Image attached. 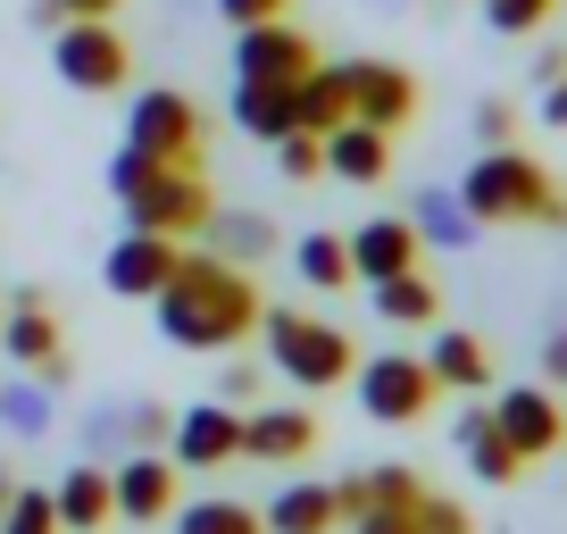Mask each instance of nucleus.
I'll return each mask as SVG.
<instances>
[{
  "mask_svg": "<svg viewBox=\"0 0 567 534\" xmlns=\"http://www.w3.org/2000/svg\"><path fill=\"white\" fill-rule=\"evenodd\" d=\"M259 384H267V368H226V392H217V401L243 410V401H259Z\"/></svg>",
  "mask_w": 567,
  "mask_h": 534,
  "instance_id": "41",
  "label": "nucleus"
},
{
  "mask_svg": "<svg viewBox=\"0 0 567 534\" xmlns=\"http://www.w3.org/2000/svg\"><path fill=\"white\" fill-rule=\"evenodd\" d=\"M125 434H134V451H167V434H176V410L142 401V410H125Z\"/></svg>",
  "mask_w": 567,
  "mask_h": 534,
  "instance_id": "35",
  "label": "nucleus"
},
{
  "mask_svg": "<svg viewBox=\"0 0 567 534\" xmlns=\"http://www.w3.org/2000/svg\"><path fill=\"white\" fill-rule=\"evenodd\" d=\"M543 125H567V75H550V84H543Z\"/></svg>",
  "mask_w": 567,
  "mask_h": 534,
  "instance_id": "42",
  "label": "nucleus"
},
{
  "mask_svg": "<svg viewBox=\"0 0 567 534\" xmlns=\"http://www.w3.org/2000/svg\"><path fill=\"white\" fill-rule=\"evenodd\" d=\"M292 267H301V285H309V292H342V285H359V276H351V243H342L334 226L301 234V243H292Z\"/></svg>",
  "mask_w": 567,
  "mask_h": 534,
  "instance_id": "25",
  "label": "nucleus"
},
{
  "mask_svg": "<svg viewBox=\"0 0 567 534\" xmlns=\"http://www.w3.org/2000/svg\"><path fill=\"white\" fill-rule=\"evenodd\" d=\"M125 0H34V25L42 34H59V25H75V18H117Z\"/></svg>",
  "mask_w": 567,
  "mask_h": 534,
  "instance_id": "34",
  "label": "nucleus"
},
{
  "mask_svg": "<svg viewBox=\"0 0 567 534\" xmlns=\"http://www.w3.org/2000/svg\"><path fill=\"white\" fill-rule=\"evenodd\" d=\"M217 217V193H209V160L200 167H151V176L125 193V226L142 234H167V243H193V234H209Z\"/></svg>",
  "mask_w": 567,
  "mask_h": 534,
  "instance_id": "4",
  "label": "nucleus"
},
{
  "mask_svg": "<svg viewBox=\"0 0 567 534\" xmlns=\"http://www.w3.org/2000/svg\"><path fill=\"white\" fill-rule=\"evenodd\" d=\"M476 9H484V25H493V34H543V18H550V9H559V0H476Z\"/></svg>",
  "mask_w": 567,
  "mask_h": 534,
  "instance_id": "31",
  "label": "nucleus"
},
{
  "mask_svg": "<svg viewBox=\"0 0 567 534\" xmlns=\"http://www.w3.org/2000/svg\"><path fill=\"white\" fill-rule=\"evenodd\" d=\"M359 410L375 418V427H417L434 401H443V384L425 376V359H409V351H375V359H359Z\"/></svg>",
  "mask_w": 567,
  "mask_h": 534,
  "instance_id": "7",
  "label": "nucleus"
},
{
  "mask_svg": "<svg viewBox=\"0 0 567 534\" xmlns=\"http://www.w3.org/2000/svg\"><path fill=\"white\" fill-rule=\"evenodd\" d=\"M484 410H493L501 443H509L526 468H534V460H550V451L567 443V410H559V392H550V384H509V392H493Z\"/></svg>",
  "mask_w": 567,
  "mask_h": 534,
  "instance_id": "11",
  "label": "nucleus"
},
{
  "mask_svg": "<svg viewBox=\"0 0 567 534\" xmlns=\"http://www.w3.org/2000/svg\"><path fill=\"white\" fill-rule=\"evenodd\" d=\"M359 484H368V510L375 501H425V476H409V468H368Z\"/></svg>",
  "mask_w": 567,
  "mask_h": 534,
  "instance_id": "37",
  "label": "nucleus"
},
{
  "mask_svg": "<svg viewBox=\"0 0 567 534\" xmlns=\"http://www.w3.org/2000/svg\"><path fill=\"white\" fill-rule=\"evenodd\" d=\"M259 342H267V368H276L284 384H301V392H334V384L359 376V342L342 335L334 318H309V309H267Z\"/></svg>",
  "mask_w": 567,
  "mask_h": 534,
  "instance_id": "3",
  "label": "nucleus"
},
{
  "mask_svg": "<svg viewBox=\"0 0 567 534\" xmlns=\"http://www.w3.org/2000/svg\"><path fill=\"white\" fill-rule=\"evenodd\" d=\"M234 125H243L250 143H284L292 125H301V109H292V84H234Z\"/></svg>",
  "mask_w": 567,
  "mask_h": 534,
  "instance_id": "22",
  "label": "nucleus"
},
{
  "mask_svg": "<svg viewBox=\"0 0 567 534\" xmlns=\"http://www.w3.org/2000/svg\"><path fill=\"white\" fill-rule=\"evenodd\" d=\"M0 418L18 434H42L51 427V384H0Z\"/></svg>",
  "mask_w": 567,
  "mask_h": 534,
  "instance_id": "32",
  "label": "nucleus"
},
{
  "mask_svg": "<svg viewBox=\"0 0 567 534\" xmlns=\"http://www.w3.org/2000/svg\"><path fill=\"white\" fill-rule=\"evenodd\" d=\"M267 534H342V510H334V484H284L267 501Z\"/></svg>",
  "mask_w": 567,
  "mask_h": 534,
  "instance_id": "20",
  "label": "nucleus"
},
{
  "mask_svg": "<svg viewBox=\"0 0 567 534\" xmlns=\"http://www.w3.org/2000/svg\"><path fill=\"white\" fill-rule=\"evenodd\" d=\"M51 68L68 92H125L134 84V42L117 34V18H75L51 34Z\"/></svg>",
  "mask_w": 567,
  "mask_h": 534,
  "instance_id": "6",
  "label": "nucleus"
},
{
  "mask_svg": "<svg viewBox=\"0 0 567 534\" xmlns=\"http://www.w3.org/2000/svg\"><path fill=\"white\" fill-rule=\"evenodd\" d=\"M292 109H301V134H334L342 117H351V92H342V68H309L301 84H292Z\"/></svg>",
  "mask_w": 567,
  "mask_h": 534,
  "instance_id": "26",
  "label": "nucleus"
},
{
  "mask_svg": "<svg viewBox=\"0 0 567 534\" xmlns=\"http://www.w3.org/2000/svg\"><path fill=\"white\" fill-rule=\"evenodd\" d=\"M0 351H9V368H34V384H68V342H59V309L42 301V292H18V301L0 309Z\"/></svg>",
  "mask_w": 567,
  "mask_h": 534,
  "instance_id": "10",
  "label": "nucleus"
},
{
  "mask_svg": "<svg viewBox=\"0 0 567 534\" xmlns=\"http://www.w3.org/2000/svg\"><path fill=\"white\" fill-rule=\"evenodd\" d=\"M351 534H417V501H375L351 517Z\"/></svg>",
  "mask_w": 567,
  "mask_h": 534,
  "instance_id": "36",
  "label": "nucleus"
},
{
  "mask_svg": "<svg viewBox=\"0 0 567 534\" xmlns=\"http://www.w3.org/2000/svg\"><path fill=\"white\" fill-rule=\"evenodd\" d=\"M451 193H460V209L476 217V226H567V184L517 143L476 151Z\"/></svg>",
  "mask_w": 567,
  "mask_h": 534,
  "instance_id": "2",
  "label": "nucleus"
},
{
  "mask_svg": "<svg viewBox=\"0 0 567 534\" xmlns=\"http://www.w3.org/2000/svg\"><path fill=\"white\" fill-rule=\"evenodd\" d=\"M51 501H59V534H101V526H117V501H109V468H68V476L51 484Z\"/></svg>",
  "mask_w": 567,
  "mask_h": 534,
  "instance_id": "19",
  "label": "nucleus"
},
{
  "mask_svg": "<svg viewBox=\"0 0 567 534\" xmlns=\"http://www.w3.org/2000/svg\"><path fill=\"white\" fill-rule=\"evenodd\" d=\"M151 309H159V335L176 342V351H234V342H250L259 318H267L250 267L217 259V250H184L167 292Z\"/></svg>",
  "mask_w": 567,
  "mask_h": 534,
  "instance_id": "1",
  "label": "nucleus"
},
{
  "mask_svg": "<svg viewBox=\"0 0 567 534\" xmlns=\"http://www.w3.org/2000/svg\"><path fill=\"white\" fill-rule=\"evenodd\" d=\"M109 501H117L125 526H159V517H176V501H184V468L167 460V451H134V460L109 468Z\"/></svg>",
  "mask_w": 567,
  "mask_h": 534,
  "instance_id": "12",
  "label": "nucleus"
},
{
  "mask_svg": "<svg viewBox=\"0 0 567 534\" xmlns=\"http://www.w3.org/2000/svg\"><path fill=\"white\" fill-rule=\"evenodd\" d=\"M501 143H517V109L509 101H484L476 109V151H501Z\"/></svg>",
  "mask_w": 567,
  "mask_h": 534,
  "instance_id": "38",
  "label": "nucleus"
},
{
  "mask_svg": "<svg viewBox=\"0 0 567 534\" xmlns=\"http://www.w3.org/2000/svg\"><path fill=\"white\" fill-rule=\"evenodd\" d=\"M409 226L425 234V250H467L476 243V217L460 209V193H434V184L409 193Z\"/></svg>",
  "mask_w": 567,
  "mask_h": 534,
  "instance_id": "23",
  "label": "nucleus"
},
{
  "mask_svg": "<svg viewBox=\"0 0 567 534\" xmlns=\"http://www.w3.org/2000/svg\"><path fill=\"white\" fill-rule=\"evenodd\" d=\"M425 376L443 392H484L493 384V342L467 335V326H443V335L425 342Z\"/></svg>",
  "mask_w": 567,
  "mask_h": 534,
  "instance_id": "18",
  "label": "nucleus"
},
{
  "mask_svg": "<svg viewBox=\"0 0 567 534\" xmlns=\"http://www.w3.org/2000/svg\"><path fill=\"white\" fill-rule=\"evenodd\" d=\"M167 460L176 468H234L243 460V410L234 401H193V410H176V434H167Z\"/></svg>",
  "mask_w": 567,
  "mask_h": 534,
  "instance_id": "14",
  "label": "nucleus"
},
{
  "mask_svg": "<svg viewBox=\"0 0 567 534\" xmlns=\"http://www.w3.org/2000/svg\"><path fill=\"white\" fill-rule=\"evenodd\" d=\"M217 18L234 25V34H243V25H267V18H284V9H292V0H209Z\"/></svg>",
  "mask_w": 567,
  "mask_h": 534,
  "instance_id": "39",
  "label": "nucleus"
},
{
  "mask_svg": "<svg viewBox=\"0 0 567 534\" xmlns=\"http://www.w3.org/2000/svg\"><path fill=\"white\" fill-rule=\"evenodd\" d=\"M368 292H375V318H384V326H434V318H443V292H434L425 267L384 276V285H368Z\"/></svg>",
  "mask_w": 567,
  "mask_h": 534,
  "instance_id": "24",
  "label": "nucleus"
},
{
  "mask_svg": "<svg viewBox=\"0 0 567 534\" xmlns=\"http://www.w3.org/2000/svg\"><path fill=\"white\" fill-rule=\"evenodd\" d=\"M276 151V167H284V184H326V134H284V143H267Z\"/></svg>",
  "mask_w": 567,
  "mask_h": 534,
  "instance_id": "29",
  "label": "nucleus"
},
{
  "mask_svg": "<svg viewBox=\"0 0 567 534\" xmlns=\"http://www.w3.org/2000/svg\"><path fill=\"white\" fill-rule=\"evenodd\" d=\"M125 143L151 151V160H167V167H200L209 117H200L193 92H176V84H142L134 109H125Z\"/></svg>",
  "mask_w": 567,
  "mask_h": 534,
  "instance_id": "5",
  "label": "nucleus"
},
{
  "mask_svg": "<svg viewBox=\"0 0 567 534\" xmlns=\"http://www.w3.org/2000/svg\"><path fill=\"white\" fill-rule=\"evenodd\" d=\"M176 534H267V517L250 501L209 493V501H176Z\"/></svg>",
  "mask_w": 567,
  "mask_h": 534,
  "instance_id": "28",
  "label": "nucleus"
},
{
  "mask_svg": "<svg viewBox=\"0 0 567 534\" xmlns=\"http://www.w3.org/2000/svg\"><path fill=\"white\" fill-rule=\"evenodd\" d=\"M176 259H184V243L125 226V243H109V259H101V285L117 292V301H159L167 276H176Z\"/></svg>",
  "mask_w": 567,
  "mask_h": 534,
  "instance_id": "15",
  "label": "nucleus"
},
{
  "mask_svg": "<svg viewBox=\"0 0 567 534\" xmlns=\"http://www.w3.org/2000/svg\"><path fill=\"white\" fill-rule=\"evenodd\" d=\"M0 534H59L51 484H18V493H9V517H0Z\"/></svg>",
  "mask_w": 567,
  "mask_h": 534,
  "instance_id": "30",
  "label": "nucleus"
},
{
  "mask_svg": "<svg viewBox=\"0 0 567 534\" xmlns=\"http://www.w3.org/2000/svg\"><path fill=\"white\" fill-rule=\"evenodd\" d=\"M342 243H351V276H359V285H384V276H409V267H425V234L409 226V209L368 217V226L342 234Z\"/></svg>",
  "mask_w": 567,
  "mask_h": 534,
  "instance_id": "16",
  "label": "nucleus"
},
{
  "mask_svg": "<svg viewBox=\"0 0 567 534\" xmlns=\"http://www.w3.org/2000/svg\"><path fill=\"white\" fill-rule=\"evenodd\" d=\"M9 493H18V476H9V460H0V517H9Z\"/></svg>",
  "mask_w": 567,
  "mask_h": 534,
  "instance_id": "43",
  "label": "nucleus"
},
{
  "mask_svg": "<svg viewBox=\"0 0 567 534\" xmlns=\"http://www.w3.org/2000/svg\"><path fill=\"white\" fill-rule=\"evenodd\" d=\"M417 534H476V517H467V501H451V493H434V484H425V501H417Z\"/></svg>",
  "mask_w": 567,
  "mask_h": 534,
  "instance_id": "33",
  "label": "nucleus"
},
{
  "mask_svg": "<svg viewBox=\"0 0 567 534\" xmlns=\"http://www.w3.org/2000/svg\"><path fill=\"white\" fill-rule=\"evenodd\" d=\"M318 68V34L292 18H267L234 34V84H301Z\"/></svg>",
  "mask_w": 567,
  "mask_h": 534,
  "instance_id": "9",
  "label": "nucleus"
},
{
  "mask_svg": "<svg viewBox=\"0 0 567 534\" xmlns=\"http://www.w3.org/2000/svg\"><path fill=\"white\" fill-rule=\"evenodd\" d=\"M209 250H217V259H234V267H250V259H267V250H276V226H267V217H250V209H217V217H209Z\"/></svg>",
  "mask_w": 567,
  "mask_h": 534,
  "instance_id": "27",
  "label": "nucleus"
},
{
  "mask_svg": "<svg viewBox=\"0 0 567 534\" xmlns=\"http://www.w3.org/2000/svg\"><path fill=\"white\" fill-rule=\"evenodd\" d=\"M342 92H351L359 125H384V134H409L425 109V84L401 68V59H342Z\"/></svg>",
  "mask_w": 567,
  "mask_h": 534,
  "instance_id": "8",
  "label": "nucleus"
},
{
  "mask_svg": "<svg viewBox=\"0 0 567 534\" xmlns=\"http://www.w3.org/2000/svg\"><path fill=\"white\" fill-rule=\"evenodd\" d=\"M392 143H401V134L342 117L334 134H326V176H342V184H392Z\"/></svg>",
  "mask_w": 567,
  "mask_h": 534,
  "instance_id": "17",
  "label": "nucleus"
},
{
  "mask_svg": "<svg viewBox=\"0 0 567 534\" xmlns=\"http://www.w3.org/2000/svg\"><path fill=\"white\" fill-rule=\"evenodd\" d=\"M318 443H326V427L301 401H259V410H243V460H259V468H301Z\"/></svg>",
  "mask_w": 567,
  "mask_h": 534,
  "instance_id": "13",
  "label": "nucleus"
},
{
  "mask_svg": "<svg viewBox=\"0 0 567 534\" xmlns=\"http://www.w3.org/2000/svg\"><path fill=\"white\" fill-rule=\"evenodd\" d=\"M543 384L567 392V326H559V335H543Z\"/></svg>",
  "mask_w": 567,
  "mask_h": 534,
  "instance_id": "40",
  "label": "nucleus"
},
{
  "mask_svg": "<svg viewBox=\"0 0 567 534\" xmlns=\"http://www.w3.org/2000/svg\"><path fill=\"white\" fill-rule=\"evenodd\" d=\"M451 443H460V460L476 468V484H517V476H526V460H517V451L501 443L493 410H467V418H460V434H451Z\"/></svg>",
  "mask_w": 567,
  "mask_h": 534,
  "instance_id": "21",
  "label": "nucleus"
}]
</instances>
